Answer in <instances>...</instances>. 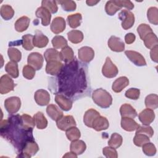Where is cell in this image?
Instances as JSON below:
<instances>
[{
  "label": "cell",
  "instance_id": "6da1fadb",
  "mask_svg": "<svg viewBox=\"0 0 158 158\" xmlns=\"http://www.w3.org/2000/svg\"><path fill=\"white\" fill-rule=\"evenodd\" d=\"M32 131L33 128L23 124L19 115L12 116L1 122V136L10 142L20 151L27 141L33 140Z\"/></svg>",
  "mask_w": 158,
  "mask_h": 158
},
{
  "label": "cell",
  "instance_id": "7a4b0ae2",
  "mask_svg": "<svg viewBox=\"0 0 158 158\" xmlns=\"http://www.w3.org/2000/svg\"><path fill=\"white\" fill-rule=\"evenodd\" d=\"M92 99L94 103L102 108H108L112 103V96L105 89L98 88L92 94Z\"/></svg>",
  "mask_w": 158,
  "mask_h": 158
},
{
  "label": "cell",
  "instance_id": "3957f363",
  "mask_svg": "<svg viewBox=\"0 0 158 158\" xmlns=\"http://www.w3.org/2000/svg\"><path fill=\"white\" fill-rule=\"evenodd\" d=\"M118 19L122 21V27L124 30L130 29L135 23L133 13L128 10H122L118 14Z\"/></svg>",
  "mask_w": 158,
  "mask_h": 158
},
{
  "label": "cell",
  "instance_id": "277c9868",
  "mask_svg": "<svg viewBox=\"0 0 158 158\" xmlns=\"http://www.w3.org/2000/svg\"><path fill=\"white\" fill-rule=\"evenodd\" d=\"M39 151V147L37 143L33 140H30L27 141L20 151V155L19 157H31V156L35 155ZM17 156V157H19Z\"/></svg>",
  "mask_w": 158,
  "mask_h": 158
},
{
  "label": "cell",
  "instance_id": "5b68a950",
  "mask_svg": "<svg viewBox=\"0 0 158 158\" xmlns=\"http://www.w3.org/2000/svg\"><path fill=\"white\" fill-rule=\"evenodd\" d=\"M118 72V70L117 66L112 62L110 57H107L102 69V75L106 78H112L116 77Z\"/></svg>",
  "mask_w": 158,
  "mask_h": 158
},
{
  "label": "cell",
  "instance_id": "8992f818",
  "mask_svg": "<svg viewBox=\"0 0 158 158\" xmlns=\"http://www.w3.org/2000/svg\"><path fill=\"white\" fill-rule=\"evenodd\" d=\"M4 107L9 114H15L21 107L20 99L17 96L9 97L5 100Z\"/></svg>",
  "mask_w": 158,
  "mask_h": 158
},
{
  "label": "cell",
  "instance_id": "52a82bcc",
  "mask_svg": "<svg viewBox=\"0 0 158 158\" xmlns=\"http://www.w3.org/2000/svg\"><path fill=\"white\" fill-rule=\"evenodd\" d=\"M43 62L44 59L42 55L36 52L30 53L27 58L28 64L36 70H39L42 68Z\"/></svg>",
  "mask_w": 158,
  "mask_h": 158
},
{
  "label": "cell",
  "instance_id": "ba28073f",
  "mask_svg": "<svg viewBox=\"0 0 158 158\" xmlns=\"http://www.w3.org/2000/svg\"><path fill=\"white\" fill-rule=\"evenodd\" d=\"M14 82L8 75H4L0 78V93L6 94L14 90Z\"/></svg>",
  "mask_w": 158,
  "mask_h": 158
},
{
  "label": "cell",
  "instance_id": "9c48e42d",
  "mask_svg": "<svg viewBox=\"0 0 158 158\" xmlns=\"http://www.w3.org/2000/svg\"><path fill=\"white\" fill-rule=\"evenodd\" d=\"M76 122L72 115H65L56 121L57 128L62 131H66L72 127H75Z\"/></svg>",
  "mask_w": 158,
  "mask_h": 158
},
{
  "label": "cell",
  "instance_id": "30bf717a",
  "mask_svg": "<svg viewBox=\"0 0 158 158\" xmlns=\"http://www.w3.org/2000/svg\"><path fill=\"white\" fill-rule=\"evenodd\" d=\"M78 56L81 61L85 63H88L93 59L94 57V51L90 47L83 46L78 49Z\"/></svg>",
  "mask_w": 158,
  "mask_h": 158
},
{
  "label": "cell",
  "instance_id": "8fae6325",
  "mask_svg": "<svg viewBox=\"0 0 158 158\" xmlns=\"http://www.w3.org/2000/svg\"><path fill=\"white\" fill-rule=\"evenodd\" d=\"M125 54L135 65L139 67L146 65V62L140 53L135 51H125Z\"/></svg>",
  "mask_w": 158,
  "mask_h": 158
},
{
  "label": "cell",
  "instance_id": "7c38bea8",
  "mask_svg": "<svg viewBox=\"0 0 158 158\" xmlns=\"http://www.w3.org/2000/svg\"><path fill=\"white\" fill-rule=\"evenodd\" d=\"M35 100L36 104L41 106H46L50 101L49 93L45 89H38L35 93Z\"/></svg>",
  "mask_w": 158,
  "mask_h": 158
},
{
  "label": "cell",
  "instance_id": "4fadbf2b",
  "mask_svg": "<svg viewBox=\"0 0 158 158\" xmlns=\"http://www.w3.org/2000/svg\"><path fill=\"white\" fill-rule=\"evenodd\" d=\"M107 44L109 48L114 52H122L125 49V44L123 41L118 37L111 36L108 40Z\"/></svg>",
  "mask_w": 158,
  "mask_h": 158
},
{
  "label": "cell",
  "instance_id": "5bb4252c",
  "mask_svg": "<svg viewBox=\"0 0 158 158\" xmlns=\"http://www.w3.org/2000/svg\"><path fill=\"white\" fill-rule=\"evenodd\" d=\"M63 64L60 61L53 60L47 62L46 66V72L51 75H57L60 74L63 69Z\"/></svg>",
  "mask_w": 158,
  "mask_h": 158
},
{
  "label": "cell",
  "instance_id": "9a60e30c",
  "mask_svg": "<svg viewBox=\"0 0 158 158\" xmlns=\"http://www.w3.org/2000/svg\"><path fill=\"white\" fill-rule=\"evenodd\" d=\"M139 121L144 125H149L155 118V114L153 110L151 109H145L142 110L138 115Z\"/></svg>",
  "mask_w": 158,
  "mask_h": 158
},
{
  "label": "cell",
  "instance_id": "2e32d148",
  "mask_svg": "<svg viewBox=\"0 0 158 158\" xmlns=\"http://www.w3.org/2000/svg\"><path fill=\"white\" fill-rule=\"evenodd\" d=\"M35 15L38 18L41 19V24L43 26H48L49 25L51 19V12L44 7H38L35 12Z\"/></svg>",
  "mask_w": 158,
  "mask_h": 158
},
{
  "label": "cell",
  "instance_id": "e0dca14e",
  "mask_svg": "<svg viewBox=\"0 0 158 158\" xmlns=\"http://www.w3.org/2000/svg\"><path fill=\"white\" fill-rule=\"evenodd\" d=\"M65 26L64 19L61 17H57L53 19L51 24V30L55 34H59L65 30Z\"/></svg>",
  "mask_w": 158,
  "mask_h": 158
},
{
  "label": "cell",
  "instance_id": "ac0fdd59",
  "mask_svg": "<svg viewBox=\"0 0 158 158\" xmlns=\"http://www.w3.org/2000/svg\"><path fill=\"white\" fill-rule=\"evenodd\" d=\"M55 101L59 107L64 111H68L72 107V101L61 94H56Z\"/></svg>",
  "mask_w": 158,
  "mask_h": 158
},
{
  "label": "cell",
  "instance_id": "d6986e66",
  "mask_svg": "<svg viewBox=\"0 0 158 158\" xmlns=\"http://www.w3.org/2000/svg\"><path fill=\"white\" fill-rule=\"evenodd\" d=\"M109 123L107 119L103 116H98L93 122L91 128L98 131L107 130L109 128Z\"/></svg>",
  "mask_w": 158,
  "mask_h": 158
},
{
  "label": "cell",
  "instance_id": "ffe728a7",
  "mask_svg": "<svg viewBox=\"0 0 158 158\" xmlns=\"http://www.w3.org/2000/svg\"><path fill=\"white\" fill-rule=\"evenodd\" d=\"M49 42L48 38L45 36L40 31H36L35 36H33V45L35 47L42 48L47 46Z\"/></svg>",
  "mask_w": 158,
  "mask_h": 158
},
{
  "label": "cell",
  "instance_id": "44dd1931",
  "mask_svg": "<svg viewBox=\"0 0 158 158\" xmlns=\"http://www.w3.org/2000/svg\"><path fill=\"white\" fill-rule=\"evenodd\" d=\"M129 85V80L126 77H120L117 78L113 83L112 89L115 93L121 92Z\"/></svg>",
  "mask_w": 158,
  "mask_h": 158
},
{
  "label": "cell",
  "instance_id": "7402d4cb",
  "mask_svg": "<svg viewBox=\"0 0 158 158\" xmlns=\"http://www.w3.org/2000/svg\"><path fill=\"white\" fill-rule=\"evenodd\" d=\"M121 127L125 131H133L139 127V125L137 123L133 118L122 117L121 120Z\"/></svg>",
  "mask_w": 158,
  "mask_h": 158
},
{
  "label": "cell",
  "instance_id": "603a6c76",
  "mask_svg": "<svg viewBox=\"0 0 158 158\" xmlns=\"http://www.w3.org/2000/svg\"><path fill=\"white\" fill-rule=\"evenodd\" d=\"M100 115V114L93 109H88L86 111L84 117H83V122L86 126L91 128L92 124L94 120Z\"/></svg>",
  "mask_w": 158,
  "mask_h": 158
},
{
  "label": "cell",
  "instance_id": "cb8c5ba5",
  "mask_svg": "<svg viewBox=\"0 0 158 158\" xmlns=\"http://www.w3.org/2000/svg\"><path fill=\"white\" fill-rule=\"evenodd\" d=\"M86 146L85 143L83 141L79 139L72 141L70 146V151L75 153L77 156L83 153L86 150Z\"/></svg>",
  "mask_w": 158,
  "mask_h": 158
},
{
  "label": "cell",
  "instance_id": "d4e9b609",
  "mask_svg": "<svg viewBox=\"0 0 158 158\" xmlns=\"http://www.w3.org/2000/svg\"><path fill=\"white\" fill-rule=\"evenodd\" d=\"M46 112L48 116L56 122L63 116V112L54 104H49L46 108Z\"/></svg>",
  "mask_w": 158,
  "mask_h": 158
},
{
  "label": "cell",
  "instance_id": "484cf974",
  "mask_svg": "<svg viewBox=\"0 0 158 158\" xmlns=\"http://www.w3.org/2000/svg\"><path fill=\"white\" fill-rule=\"evenodd\" d=\"M120 113L122 117L134 118L137 116L136 110L129 104H124L120 108Z\"/></svg>",
  "mask_w": 158,
  "mask_h": 158
},
{
  "label": "cell",
  "instance_id": "4316f807",
  "mask_svg": "<svg viewBox=\"0 0 158 158\" xmlns=\"http://www.w3.org/2000/svg\"><path fill=\"white\" fill-rule=\"evenodd\" d=\"M60 56L61 60L67 64L70 63L74 59V52L72 49L69 46H67L61 49Z\"/></svg>",
  "mask_w": 158,
  "mask_h": 158
},
{
  "label": "cell",
  "instance_id": "83f0119b",
  "mask_svg": "<svg viewBox=\"0 0 158 158\" xmlns=\"http://www.w3.org/2000/svg\"><path fill=\"white\" fill-rule=\"evenodd\" d=\"M30 19L27 16H22L18 19L15 23V29L18 32H23L25 31L30 24Z\"/></svg>",
  "mask_w": 158,
  "mask_h": 158
},
{
  "label": "cell",
  "instance_id": "f1b7e54d",
  "mask_svg": "<svg viewBox=\"0 0 158 158\" xmlns=\"http://www.w3.org/2000/svg\"><path fill=\"white\" fill-rule=\"evenodd\" d=\"M44 59L46 62L53 60L61 61L60 52L54 48H49L44 53Z\"/></svg>",
  "mask_w": 158,
  "mask_h": 158
},
{
  "label": "cell",
  "instance_id": "f546056e",
  "mask_svg": "<svg viewBox=\"0 0 158 158\" xmlns=\"http://www.w3.org/2000/svg\"><path fill=\"white\" fill-rule=\"evenodd\" d=\"M33 118L37 128L43 130L46 128L48 125V120L41 112H38L36 113Z\"/></svg>",
  "mask_w": 158,
  "mask_h": 158
},
{
  "label": "cell",
  "instance_id": "4dcf8cb0",
  "mask_svg": "<svg viewBox=\"0 0 158 158\" xmlns=\"http://www.w3.org/2000/svg\"><path fill=\"white\" fill-rule=\"evenodd\" d=\"M145 46L148 49H152L155 46H157L158 44V40L157 36L153 33L151 32L148 34L143 40Z\"/></svg>",
  "mask_w": 158,
  "mask_h": 158
},
{
  "label": "cell",
  "instance_id": "1f68e13d",
  "mask_svg": "<svg viewBox=\"0 0 158 158\" xmlns=\"http://www.w3.org/2000/svg\"><path fill=\"white\" fill-rule=\"evenodd\" d=\"M82 16L80 13L71 14L67 16V20L69 26L72 28H76L81 24Z\"/></svg>",
  "mask_w": 158,
  "mask_h": 158
},
{
  "label": "cell",
  "instance_id": "d6a6232c",
  "mask_svg": "<svg viewBox=\"0 0 158 158\" xmlns=\"http://www.w3.org/2000/svg\"><path fill=\"white\" fill-rule=\"evenodd\" d=\"M5 70L10 77L14 78H16L19 77V72L18 69V65L15 62L12 60L8 62L6 65Z\"/></svg>",
  "mask_w": 158,
  "mask_h": 158
},
{
  "label": "cell",
  "instance_id": "836d02e7",
  "mask_svg": "<svg viewBox=\"0 0 158 158\" xmlns=\"http://www.w3.org/2000/svg\"><path fill=\"white\" fill-rule=\"evenodd\" d=\"M69 40L74 44H77L81 42L83 40V34L80 30H71L67 33Z\"/></svg>",
  "mask_w": 158,
  "mask_h": 158
},
{
  "label": "cell",
  "instance_id": "e575fe53",
  "mask_svg": "<svg viewBox=\"0 0 158 158\" xmlns=\"http://www.w3.org/2000/svg\"><path fill=\"white\" fill-rule=\"evenodd\" d=\"M145 106L147 108L152 110L156 109L158 107V96L156 94H150L148 95L144 101Z\"/></svg>",
  "mask_w": 158,
  "mask_h": 158
},
{
  "label": "cell",
  "instance_id": "d590c367",
  "mask_svg": "<svg viewBox=\"0 0 158 158\" xmlns=\"http://www.w3.org/2000/svg\"><path fill=\"white\" fill-rule=\"evenodd\" d=\"M121 9L122 7L118 4L117 0L109 1L106 2L105 6V10L109 15H114Z\"/></svg>",
  "mask_w": 158,
  "mask_h": 158
},
{
  "label": "cell",
  "instance_id": "8d00e7d4",
  "mask_svg": "<svg viewBox=\"0 0 158 158\" xmlns=\"http://www.w3.org/2000/svg\"><path fill=\"white\" fill-rule=\"evenodd\" d=\"M0 14L2 19L5 20L11 19L14 15V10L12 7L7 4L2 5L0 9Z\"/></svg>",
  "mask_w": 158,
  "mask_h": 158
},
{
  "label": "cell",
  "instance_id": "74e56055",
  "mask_svg": "<svg viewBox=\"0 0 158 158\" xmlns=\"http://www.w3.org/2000/svg\"><path fill=\"white\" fill-rule=\"evenodd\" d=\"M147 17L149 22L155 25L158 24V9L156 7H151L147 11Z\"/></svg>",
  "mask_w": 158,
  "mask_h": 158
},
{
  "label": "cell",
  "instance_id": "f35d334b",
  "mask_svg": "<svg viewBox=\"0 0 158 158\" xmlns=\"http://www.w3.org/2000/svg\"><path fill=\"white\" fill-rule=\"evenodd\" d=\"M122 141H123L122 136L117 133H114L111 135L110 138L108 141V145L109 146H110L112 148L116 149L119 148L122 145Z\"/></svg>",
  "mask_w": 158,
  "mask_h": 158
},
{
  "label": "cell",
  "instance_id": "ab89813d",
  "mask_svg": "<svg viewBox=\"0 0 158 158\" xmlns=\"http://www.w3.org/2000/svg\"><path fill=\"white\" fill-rule=\"evenodd\" d=\"M51 43L55 49H62L67 46V41L64 37L60 35L55 36L52 38Z\"/></svg>",
  "mask_w": 158,
  "mask_h": 158
},
{
  "label": "cell",
  "instance_id": "60d3db41",
  "mask_svg": "<svg viewBox=\"0 0 158 158\" xmlns=\"http://www.w3.org/2000/svg\"><path fill=\"white\" fill-rule=\"evenodd\" d=\"M33 36L30 34H27L22 36V47L27 51H31L33 49L34 45L33 43Z\"/></svg>",
  "mask_w": 158,
  "mask_h": 158
},
{
  "label": "cell",
  "instance_id": "b9f144b4",
  "mask_svg": "<svg viewBox=\"0 0 158 158\" xmlns=\"http://www.w3.org/2000/svg\"><path fill=\"white\" fill-rule=\"evenodd\" d=\"M65 134L67 139L71 141L78 139L81 136L79 129L76 127H72L66 130Z\"/></svg>",
  "mask_w": 158,
  "mask_h": 158
},
{
  "label": "cell",
  "instance_id": "7bdbcfd3",
  "mask_svg": "<svg viewBox=\"0 0 158 158\" xmlns=\"http://www.w3.org/2000/svg\"><path fill=\"white\" fill-rule=\"evenodd\" d=\"M149 138L142 133H136L133 138L134 144L138 147L143 146L144 144L149 142Z\"/></svg>",
  "mask_w": 158,
  "mask_h": 158
},
{
  "label": "cell",
  "instance_id": "ee69618b",
  "mask_svg": "<svg viewBox=\"0 0 158 158\" xmlns=\"http://www.w3.org/2000/svg\"><path fill=\"white\" fill-rule=\"evenodd\" d=\"M7 54L12 61L18 62L21 60L22 53L19 49L15 48H9L7 50Z\"/></svg>",
  "mask_w": 158,
  "mask_h": 158
},
{
  "label": "cell",
  "instance_id": "f6af8a7d",
  "mask_svg": "<svg viewBox=\"0 0 158 158\" xmlns=\"http://www.w3.org/2000/svg\"><path fill=\"white\" fill-rule=\"evenodd\" d=\"M41 6L46 8L52 14L56 13L58 10L57 1H56L43 0L41 2Z\"/></svg>",
  "mask_w": 158,
  "mask_h": 158
},
{
  "label": "cell",
  "instance_id": "bcb514c9",
  "mask_svg": "<svg viewBox=\"0 0 158 158\" xmlns=\"http://www.w3.org/2000/svg\"><path fill=\"white\" fill-rule=\"evenodd\" d=\"M137 32H138L140 38L143 40L144 39V38L148 34H149L151 32H153V31L149 25H148L146 23H141L138 27Z\"/></svg>",
  "mask_w": 158,
  "mask_h": 158
},
{
  "label": "cell",
  "instance_id": "7dc6e473",
  "mask_svg": "<svg viewBox=\"0 0 158 158\" xmlns=\"http://www.w3.org/2000/svg\"><path fill=\"white\" fill-rule=\"evenodd\" d=\"M57 2L61 5L64 10L67 12L75 10L77 7L76 3L73 1H57Z\"/></svg>",
  "mask_w": 158,
  "mask_h": 158
},
{
  "label": "cell",
  "instance_id": "c3c4849f",
  "mask_svg": "<svg viewBox=\"0 0 158 158\" xmlns=\"http://www.w3.org/2000/svg\"><path fill=\"white\" fill-rule=\"evenodd\" d=\"M143 151L146 156H153L156 153V148L154 144L152 143H147L143 146Z\"/></svg>",
  "mask_w": 158,
  "mask_h": 158
},
{
  "label": "cell",
  "instance_id": "681fc988",
  "mask_svg": "<svg viewBox=\"0 0 158 158\" xmlns=\"http://www.w3.org/2000/svg\"><path fill=\"white\" fill-rule=\"evenodd\" d=\"M22 73L23 76L25 78L28 80H31L35 75V69L30 65H27L23 67L22 70Z\"/></svg>",
  "mask_w": 158,
  "mask_h": 158
},
{
  "label": "cell",
  "instance_id": "f907efd6",
  "mask_svg": "<svg viewBox=\"0 0 158 158\" xmlns=\"http://www.w3.org/2000/svg\"><path fill=\"white\" fill-rule=\"evenodd\" d=\"M136 133H142L146 136H148L149 138H151L154 135V130L149 125H144V126H140L136 130Z\"/></svg>",
  "mask_w": 158,
  "mask_h": 158
},
{
  "label": "cell",
  "instance_id": "816d5d0a",
  "mask_svg": "<svg viewBox=\"0 0 158 158\" xmlns=\"http://www.w3.org/2000/svg\"><path fill=\"white\" fill-rule=\"evenodd\" d=\"M21 120L23 124L25 127L28 128H34L35 125V123L33 118H32L30 115L24 114L22 115H21Z\"/></svg>",
  "mask_w": 158,
  "mask_h": 158
},
{
  "label": "cell",
  "instance_id": "f5cc1de1",
  "mask_svg": "<svg viewBox=\"0 0 158 158\" xmlns=\"http://www.w3.org/2000/svg\"><path fill=\"white\" fill-rule=\"evenodd\" d=\"M125 96L129 99L136 100L139 98L140 95V90L138 88H131L127 90L125 94Z\"/></svg>",
  "mask_w": 158,
  "mask_h": 158
},
{
  "label": "cell",
  "instance_id": "db71d44e",
  "mask_svg": "<svg viewBox=\"0 0 158 158\" xmlns=\"http://www.w3.org/2000/svg\"><path fill=\"white\" fill-rule=\"evenodd\" d=\"M102 154L107 158H117L118 157L116 149L110 146L104 148L102 149Z\"/></svg>",
  "mask_w": 158,
  "mask_h": 158
},
{
  "label": "cell",
  "instance_id": "11a10c76",
  "mask_svg": "<svg viewBox=\"0 0 158 158\" xmlns=\"http://www.w3.org/2000/svg\"><path fill=\"white\" fill-rule=\"evenodd\" d=\"M118 4L122 8L125 7L128 10H131L134 8V5L130 1H125V0H117Z\"/></svg>",
  "mask_w": 158,
  "mask_h": 158
},
{
  "label": "cell",
  "instance_id": "9f6ffc18",
  "mask_svg": "<svg viewBox=\"0 0 158 158\" xmlns=\"http://www.w3.org/2000/svg\"><path fill=\"white\" fill-rule=\"evenodd\" d=\"M157 50H158V46H155L152 49H151V52H150V56L152 61L154 62H158V53H157Z\"/></svg>",
  "mask_w": 158,
  "mask_h": 158
},
{
  "label": "cell",
  "instance_id": "6f0895ef",
  "mask_svg": "<svg viewBox=\"0 0 158 158\" xmlns=\"http://www.w3.org/2000/svg\"><path fill=\"white\" fill-rule=\"evenodd\" d=\"M136 39V36L135 34L132 33H128L125 36V41L127 44H130L133 43Z\"/></svg>",
  "mask_w": 158,
  "mask_h": 158
},
{
  "label": "cell",
  "instance_id": "680465c9",
  "mask_svg": "<svg viewBox=\"0 0 158 158\" xmlns=\"http://www.w3.org/2000/svg\"><path fill=\"white\" fill-rule=\"evenodd\" d=\"M63 157H75V158H76V157H77V155L72 152H67L65 155H64Z\"/></svg>",
  "mask_w": 158,
  "mask_h": 158
},
{
  "label": "cell",
  "instance_id": "91938a15",
  "mask_svg": "<svg viewBox=\"0 0 158 158\" xmlns=\"http://www.w3.org/2000/svg\"><path fill=\"white\" fill-rule=\"evenodd\" d=\"M99 2V1L89 0V1H86V3L87 5L89 6H95L96 4H97Z\"/></svg>",
  "mask_w": 158,
  "mask_h": 158
}]
</instances>
